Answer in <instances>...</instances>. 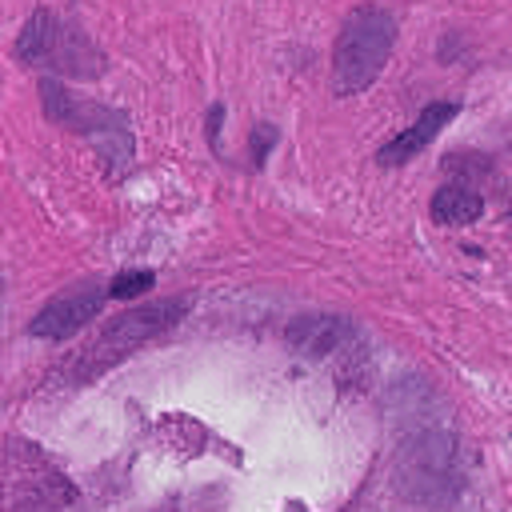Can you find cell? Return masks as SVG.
Segmentation results:
<instances>
[{
    "label": "cell",
    "instance_id": "obj_3",
    "mask_svg": "<svg viewBox=\"0 0 512 512\" xmlns=\"http://www.w3.org/2000/svg\"><path fill=\"white\" fill-rule=\"evenodd\" d=\"M16 56L24 64H48V68H56L64 76H80V80L100 76V68H104V56L84 36V28L72 24L68 16H56L52 8H36L24 20V28L16 36Z\"/></svg>",
    "mask_w": 512,
    "mask_h": 512
},
{
    "label": "cell",
    "instance_id": "obj_12",
    "mask_svg": "<svg viewBox=\"0 0 512 512\" xmlns=\"http://www.w3.org/2000/svg\"><path fill=\"white\" fill-rule=\"evenodd\" d=\"M220 116H224V108L212 104V108H208V140H212V148H216V124H220Z\"/></svg>",
    "mask_w": 512,
    "mask_h": 512
},
{
    "label": "cell",
    "instance_id": "obj_4",
    "mask_svg": "<svg viewBox=\"0 0 512 512\" xmlns=\"http://www.w3.org/2000/svg\"><path fill=\"white\" fill-rule=\"evenodd\" d=\"M188 312V300L184 296H168V300H152V304H140V308H128L124 316H116L100 340L92 348H84V372H104L108 364H116L120 356H128L132 348H140L144 340L168 332L172 324H180Z\"/></svg>",
    "mask_w": 512,
    "mask_h": 512
},
{
    "label": "cell",
    "instance_id": "obj_5",
    "mask_svg": "<svg viewBox=\"0 0 512 512\" xmlns=\"http://www.w3.org/2000/svg\"><path fill=\"white\" fill-rule=\"evenodd\" d=\"M40 92H44V108H48V116H52L56 124H64V128H72V132H84V136H96L104 152H108V140H116V148L132 152L128 124H124L120 112H112V108H104V104L76 100V96L64 92V84H56V80H44ZM108 156H112V152H108Z\"/></svg>",
    "mask_w": 512,
    "mask_h": 512
},
{
    "label": "cell",
    "instance_id": "obj_11",
    "mask_svg": "<svg viewBox=\"0 0 512 512\" xmlns=\"http://www.w3.org/2000/svg\"><path fill=\"white\" fill-rule=\"evenodd\" d=\"M272 144H276V128H272V124H260V128L252 132V164H256V168L264 164V156H268Z\"/></svg>",
    "mask_w": 512,
    "mask_h": 512
},
{
    "label": "cell",
    "instance_id": "obj_2",
    "mask_svg": "<svg viewBox=\"0 0 512 512\" xmlns=\"http://www.w3.org/2000/svg\"><path fill=\"white\" fill-rule=\"evenodd\" d=\"M396 492L408 504H448L460 492V456L452 432L424 428L400 444Z\"/></svg>",
    "mask_w": 512,
    "mask_h": 512
},
{
    "label": "cell",
    "instance_id": "obj_1",
    "mask_svg": "<svg viewBox=\"0 0 512 512\" xmlns=\"http://www.w3.org/2000/svg\"><path fill=\"white\" fill-rule=\"evenodd\" d=\"M392 44H396V16L388 8L376 4L352 8L332 44V92L336 96L364 92L384 72Z\"/></svg>",
    "mask_w": 512,
    "mask_h": 512
},
{
    "label": "cell",
    "instance_id": "obj_7",
    "mask_svg": "<svg viewBox=\"0 0 512 512\" xmlns=\"http://www.w3.org/2000/svg\"><path fill=\"white\" fill-rule=\"evenodd\" d=\"M452 116H456V104H452V100H436V104H428L404 132H396V136L380 148V164H404V160H412L416 152H424V148L440 136V128H448Z\"/></svg>",
    "mask_w": 512,
    "mask_h": 512
},
{
    "label": "cell",
    "instance_id": "obj_6",
    "mask_svg": "<svg viewBox=\"0 0 512 512\" xmlns=\"http://www.w3.org/2000/svg\"><path fill=\"white\" fill-rule=\"evenodd\" d=\"M104 296H108V284H96V280H84V284H72L64 288L60 296H52L36 316H32V336L40 340H64L72 332H80L100 308H104Z\"/></svg>",
    "mask_w": 512,
    "mask_h": 512
},
{
    "label": "cell",
    "instance_id": "obj_9",
    "mask_svg": "<svg viewBox=\"0 0 512 512\" xmlns=\"http://www.w3.org/2000/svg\"><path fill=\"white\" fill-rule=\"evenodd\" d=\"M484 212V196L468 184H444L432 196V220L436 224H472Z\"/></svg>",
    "mask_w": 512,
    "mask_h": 512
},
{
    "label": "cell",
    "instance_id": "obj_10",
    "mask_svg": "<svg viewBox=\"0 0 512 512\" xmlns=\"http://www.w3.org/2000/svg\"><path fill=\"white\" fill-rule=\"evenodd\" d=\"M156 284V276L148 272V268H136V272H120L112 284H108V296H116V300H128V296H140L144 288H152Z\"/></svg>",
    "mask_w": 512,
    "mask_h": 512
},
{
    "label": "cell",
    "instance_id": "obj_8",
    "mask_svg": "<svg viewBox=\"0 0 512 512\" xmlns=\"http://www.w3.org/2000/svg\"><path fill=\"white\" fill-rule=\"evenodd\" d=\"M352 340V324L344 316H300L288 324V344L312 360L340 352Z\"/></svg>",
    "mask_w": 512,
    "mask_h": 512
}]
</instances>
